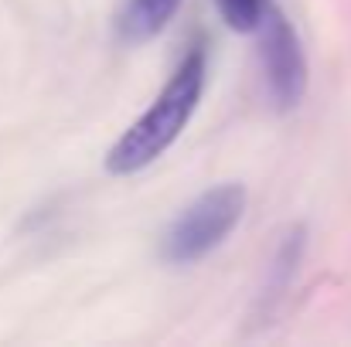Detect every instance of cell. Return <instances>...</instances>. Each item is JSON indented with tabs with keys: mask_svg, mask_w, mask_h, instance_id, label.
<instances>
[{
	"mask_svg": "<svg viewBox=\"0 0 351 347\" xmlns=\"http://www.w3.org/2000/svg\"><path fill=\"white\" fill-rule=\"evenodd\" d=\"M205 79H208V62H205V51L195 48L184 55V62L164 86V92L150 103V110L113 143L106 157V170L126 177V174L150 167L157 157H164L171 143L191 123V116L202 103V92H205Z\"/></svg>",
	"mask_w": 351,
	"mask_h": 347,
	"instance_id": "6da1fadb",
	"label": "cell"
},
{
	"mask_svg": "<svg viewBox=\"0 0 351 347\" xmlns=\"http://www.w3.org/2000/svg\"><path fill=\"white\" fill-rule=\"evenodd\" d=\"M245 211V191L239 184H222L195 198L164 238V259L174 266H191L215 252Z\"/></svg>",
	"mask_w": 351,
	"mask_h": 347,
	"instance_id": "7a4b0ae2",
	"label": "cell"
},
{
	"mask_svg": "<svg viewBox=\"0 0 351 347\" xmlns=\"http://www.w3.org/2000/svg\"><path fill=\"white\" fill-rule=\"evenodd\" d=\"M256 34H259V58H263L269 96L280 110H293L307 92V58L300 38L276 3L266 7Z\"/></svg>",
	"mask_w": 351,
	"mask_h": 347,
	"instance_id": "3957f363",
	"label": "cell"
},
{
	"mask_svg": "<svg viewBox=\"0 0 351 347\" xmlns=\"http://www.w3.org/2000/svg\"><path fill=\"white\" fill-rule=\"evenodd\" d=\"M178 7H181V0H130V7L119 21V31L133 44L150 41L167 27V21L178 14Z\"/></svg>",
	"mask_w": 351,
	"mask_h": 347,
	"instance_id": "277c9868",
	"label": "cell"
},
{
	"mask_svg": "<svg viewBox=\"0 0 351 347\" xmlns=\"http://www.w3.org/2000/svg\"><path fill=\"white\" fill-rule=\"evenodd\" d=\"M219 3V14L222 21L232 27V31H242V34H256L266 7L273 0H215Z\"/></svg>",
	"mask_w": 351,
	"mask_h": 347,
	"instance_id": "5b68a950",
	"label": "cell"
}]
</instances>
